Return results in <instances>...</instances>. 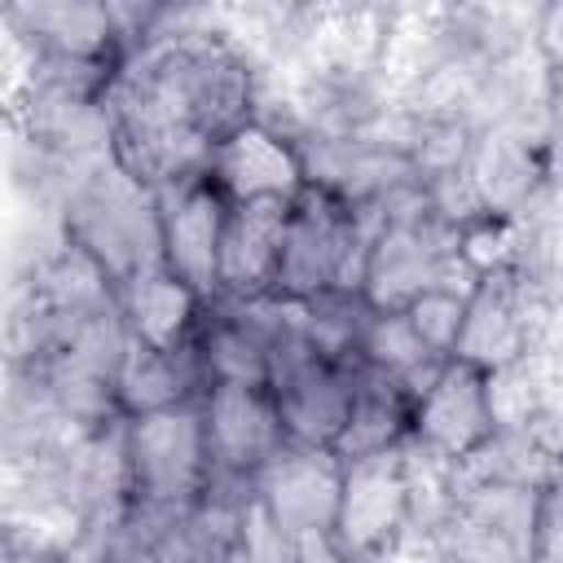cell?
Listing matches in <instances>:
<instances>
[{
  "instance_id": "1",
  "label": "cell",
  "mask_w": 563,
  "mask_h": 563,
  "mask_svg": "<svg viewBox=\"0 0 563 563\" xmlns=\"http://www.w3.org/2000/svg\"><path fill=\"white\" fill-rule=\"evenodd\" d=\"M255 114V66L211 26L158 31L106 97L110 154L150 189L207 172L211 150Z\"/></svg>"
},
{
  "instance_id": "2",
  "label": "cell",
  "mask_w": 563,
  "mask_h": 563,
  "mask_svg": "<svg viewBox=\"0 0 563 563\" xmlns=\"http://www.w3.org/2000/svg\"><path fill=\"white\" fill-rule=\"evenodd\" d=\"M62 238L79 246L123 290L150 268H163L158 194L136 180L114 154L88 163L62 202Z\"/></svg>"
},
{
  "instance_id": "3",
  "label": "cell",
  "mask_w": 563,
  "mask_h": 563,
  "mask_svg": "<svg viewBox=\"0 0 563 563\" xmlns=\"http://www.w3.org/2000/svg\"><path fill=\"white\" fill-rule=\"evenodd\" d=\"M119 453H123V493H128L123 515L141 523L185 515L189 506L202 501V493L216 479L198 400L163 413L128 418L119 427Z\"/></svg>"
},
{
  "instance_id": "4",
  "label": "cell",
  "mask_w": 563,
  "mask_h": 563,
  "mask_svg": "<svg viewBox=\"0 0 563 563\" xmlns=\"http://www.w3.org/2000/svg\"><path fill=\"white\" fill-rule=\"evenodd\" d=\"M374 238V211L352 207L339 189L308 180V189L290 202L277 299H317L325 290H361L365 251Z\"/></svg>"
},
{
  "instance_id": "5",
  "label": "cell",
  "mask_w": 563,
  "mask_h": 563,
  "mask_svg": "<svg viewBox=\"0 0 563 563\" xmlns=\"http://www.w3.org/2000/svg\"><path fill=\"white\" fill-rule=\"evenodd\" d=\"M409 532H413L409 444L343 462V497L334 519V545L343 563H383Z\"/></svg>"
},
{
  "instance_id": "6",
  "label": "cell",
  "mask_w": 563,
  "mask_h": 563,
  "mask_svg": "<svg viewBox=\"0 0 563 563\" xmlns=\"http://www.w3.org/2000/svg\"><path fill=\"white\" fill-rule=\"evenodd\" d=\"M501 431L493 378L471 361L449 356L440 374L413 400V431L409 444L444 466H471Z\"/></svg>"
},
{
  "instance_id": "7",
  "label": "cell",
  "mask_w": 563,
  "mask_h": 563,
  "mask_svg": "<svg viewBox=\"0 0 563 563\" xmlns=\"http://www.w3.org/2000/svg\"><path fill=\"white\" fill-rule=\"evenodd\" d=\"M532 277L519 260L493 264L475 277L471 295H466V321H462V339H457V361H471L475 369L506 374L519 361L532 356V339H537V299H532Z\"/></svg>"
},
{
  "instance_id": "8",
  "label": "cell",
  "mask_w": 563,
  "mask_h": 563,
  "mask_svg": "<svg viewBox=\"0 0 563 563\" xmlns=\"http://www.w3.org/2000/svg\"><path fill=\"white\" fill-rule=\"evenodd\" d=\"M339 497H343V457L330 449L286 444L255 475L260 510L299 545L334 537Z\"/></svg>"
},
{
  "instance_id": "9",
  "label": "cell",
  "mask_w": 563,
  "mask_h": 563,
  "mask_svg": "<svg viewBox=\"0 0 563 563\" xmlns=\"http://www.w3.org/2000/svg\"><path fill=\"white\" fill-rule=\"evenodd\" d=\"M154 194L163 220V268L202 299H220V246H224L229 198L216 189L207 172L180 176Z\"/></svg>"
},
{
  "instance_id": "10",
  "label": "cell",
  "mask_w": 563,
  "mask_h": 563,
  "mask_svg": "<svg viewBox=\"0 0 563 563\" xmlns=\"http://www.w3.org/2000/svg\"><path fill=\"white\" fill-rule=\"evenodd\" d=\"M4 22L13 40L31 48V57L119 70L128 62L123 26L114 4L97 0H13L4 4Z\"/></svg>"
},
{
  "instance_id": "11",
  "label": "cell",
  "mask_w": 563,
  "mask_h": 563,
  "mask_svg": "<svg viewBox=\"0 0 563 563\" xmlns=\"http://www.w3.org/2000/svg\"><path fill=\"white\" fill-rule=\"evenodd\" d=\"M207 176L229 202H260V198L295 202L312 180L295 132L277 128L264 114H255L211 150Z\"/></svg>"
},
{
  "instance_id": "12",
  "label": "cell",
  "mask_w": 563,
  "mask_h": 563,
  "mask_svg": "<svg viewBox=\"0 0 563 563\" xmlns=\"http://www.w3.org/2000/svg\"><path fill=\"white\" fill-rule=\"evenodd\" d=\"M202 422L211 444V466L220 479H246L255 475L290 444L277 400L268 387L255 383H216L202 391Z\"/></svg>"
},
{
  "instance_id": "13",
  "label": "cell",
  "mask_w": 563,
  "mask_h": 563,
  "mask_svg": "<svg viewBox=\"0 0 563 563\" xmlns=\"http://www.w3.org/2000/svg\"><path fill=\"white\" fill-rule=\"evenodd\" d=\"M277 334V295L268 299H207L198 334L189 343L202 391L216 383H255L268 387Z\"/></svg>"
},
{
  "instance_id": "14",
  "label": "cell",
  "mask_w": 563,
  "mask_h": 563,
  "mask_svg": "<svg viewBox=\"0 0 563 563\" xmlns=\"http://www.w3.org/2000/svg\"><path fill=\"white\" fill-rule=\"evenodd\" d=\"M545 176H550L545 145L528 128L493 123V128L475 132V145L466 158V180H471L484 216L515 220L519 211H528V202L537 198Z\"/></svg>"
},
{
  "instance_id": "15",
  "label": "cell",
  "mask_w": 563,
  "mask_h": 563,
  "mask_svg": "<svg viewBox=\"0 0 563 563\" xmlns=\"http://www.w3.org/2000/svg\"><path fill=\"white\" fill-rule=\"evenodd\" d=\"M290 202L260 198V202H229L224 246H220V299H268L282 273Z\"/></svg>"
},
{
  "instance_id": "16",
  "label": "cell",
  "mask_w": 563,
  "mask_h": 563,
  "mask_svg": "<svg viewBox=\"0 0 563 563\" xmlns=\"http://www.w3.org/2000/svg\"><path fill=\"white\" fill-rule=\"evenodd\" d=\"M110 391H114V413L128 422V418H145V413L202 400V378H198L194 352H163L128 334Z\"/></svg>"
},
{
  "instance_id": "17",
  "label": "cell",
  "mask_w": 563,
  "mask_h": 563,
  "mask_svg": "<svg viewBox=\"0 0 563 563\" xmlns=\"http://www.w3.org/2000/svg\"><path fill=\"white\" fill-rule=\"evenodd\" d=\"M202 308H207V299L198 290H189L180 277H172L167 268H150L119 290L123 330L163 352H189Z\"/></svg>"
},
{
  "instance_id": "18",
  "label": "cell",
  "mask_w": 563,
  "mask_h": 563,
  "mask_svg": "<svg viewBox=\"0 0 563 563\" xmlns=\"http://www.w3.org/2000/svg\"><path fill=\"white\" fill-rule=\"evenodd\" d=\"M409 431H413V391L405 383L361 365L356 400H352V413H347V427H343L334 453L343 462L391 453V449L409 444Z\"/></svg>"
},
{
  "instance_id": "19",
  "label": "cell",
  "mask_w": 563,
  "mask_h": 563,
  "mask_svg": "<svg viewBox=\"0 0 563 563\" xmlns=\"http://www.w3.org/2000/svg\"><path fill=\"white\" fill-rule=\"evenodd\" d=\"M361 365L405 383L413 391V400H418V391L440 374L444 356H435L422 343V334L413 330L405 308H374L369 325H365V343H361Z\"/></svg>"
},
{
  "instance_id": "20",
  "label": "cell",
  "mask_w": 563,
  "mask_h": 563,
  "mask_svg": "<svg viewBox=\"0 0 563 563\" xmlns=\"http://www.w3.org/2000/svg\"><path fill=\"white\" fill-rule=\"evenodd\" d=\"M466 295L471 290H457V286H435L427 295H418L405 317L413 321V330L422 334V343L435 352V356H453L457 352V339H462V321H466Z\"/></svg>"
},
{
  "instance_id": "21",
  "label": "cell",
  "mask_w": 563,
  "mask_h": 563,
  "mask_svg": "<svg viewBox=\"0 0 563 563\" xmlns=\"http://www.w3.org/2000/svg\"><path fill=\"white\" fill-rule=\"evenodd\" d=\"M532 563H563V453L532 488Z\"/></svg>"
},
{
  "instance_id": "22",
  "label": "cell",
  "mask_w": 563,
  "mask_h": 563,
  "mask_svg": "<svg viewBox=\"0 0 563 563\" xmlns=\"http://www.w3.org/2000/svg\"><path fill=\"white\" fill-rule=\"evenodd\" d=\"M532 44H537L541 70L554 84H563V0H554V4L532 13Z\"/></svg>"
},
{
  "instance_id": "23",
  "label": "cell",
  "mask_w": 563,
  "mask_h": 563,
  "mask_svg": "<svg viewBox=\"0 0 563 563\" xmlns=\"http://www.w3.org/2000/svg\"><path fill=\"white\" fill-rule=\"evenodd\" d=\"M0 563H75V559H70L66 545H57V541H48V537L22 528V523H9Z\"/></svg>"
}]
</instances>
